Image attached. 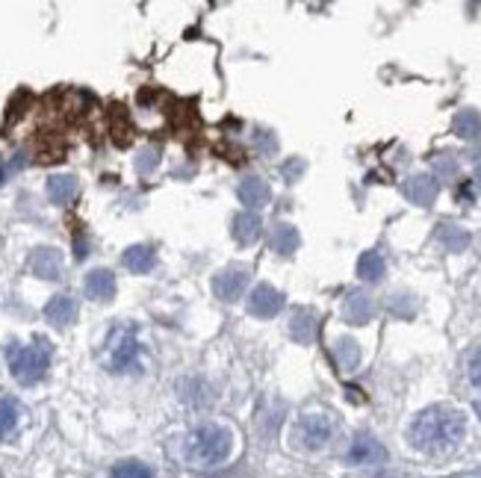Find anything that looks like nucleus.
<instances>
[{"mask_svg":"<svg viewBox=\"0 0 481 478\" xmlns=\"http://www.w3.org/2000/svg\"><path fill=\"white\" fill-rule=\"evenodd\" d=\"M469 381H473V387H478V390H481V348L476 352L473 363H469Z\"/></svg>","mask_w":481,"mask_h":478,"instance_id":"obj_27","label":"nucleus"},{"mask_svg":"<svg viewBox=\"0 0 481 478\" xmlns=\"http://www.w3.org/2000/svg\"><path fill=\"white\" fill-rule=\"evenodd\" d=\"M405 192H408V198L416 201V204H431V201L437 198V183L431 178H413L408 180Z\"/></svg>","mask_w":481,"mask_h":478,"instance_id":"obj_16","label":"nucleus"},{"mask_svg":"<svg viewBox=\"0 0 481 478\" xmlns=\"http://www.w3.org/2000/svg\"><path fill=\"white\" fill-rule=\"evenodd\" d=\"M113 478H154V473L139 461H124L113 470Z\"/></svg>","mask_w":481,"mask_h":478,"instance_id":"obj_24","label":"nucleus"},{"mask_svg":"<svg viewBox=\"0 0 481 478\" xmlns=\"http://www.w3.org/2000/svg\"><path fill=\"white\" fill-rule=\"evenodd\" d=\"M467 434V419L464 413L455 408H443V404H434V408L422 410L420 417L411 422L408 440L413 449L420 452H449L455 449Z\"/></svg>","mask_w":481,"mask_h":478,"instance_id":"obj_1","label":"nucleus"},{"mask_svg":"<svg viewBox=\"0 0 481 478\" xmlns=\"http://www.w3.org/2000/svg\"><path fill=\"white\" fill-rule=\"evenodd\" d=\"M86 296L92 301H109L116 296V275L107 269H95L86 275Z\"/></svg>","mask_w":481,"mask_h":478,"instance_id":"obj_11","label":"nucleus"},{"mask_svg":"<svg viewBox=\"0 0 481 478\" xmlns=\"http://www.w3.org/2000/svg\"><path fill=\"white\" fill-rule=\"evenodd\" d=\"M476 410H478V417H481V402H478V404H476Z\"/></svg>","mask_w":481,"mask_h":478,"instance_id":"obj_29","label":"nucleus"},{"mask_svg":"<svg viewBox=\"0 0 481 478\" xmlns=\"http://www.w3.org/2000/svg\"><path fill=\"white\" fill-rule=\"evenodd\" d=\"M284 310V296L272 287H257L252 296H248V314L257 319H272Z\"/></svg>","mask_w":481,"mask_h":478,"instance_id":"obj_7","label":"nucleus"},{"mask_svg":"<svg viewBox=\"0 0 481 478\" xmlns=\"http://www.w3.org/2000/svg\"><path fill=\"white\" fill-rule=\"evenodd\" d=\"M18 426V404L12 399H0V440H6Z\"/></svg>","mask_w":481,"mask_h":478,"instance_id":"obj_21","label":"nucleus"},{"mask_svg":"<svg viewBox=\"0 0 481 478\" xmlns=\"http://www.w3.org/2000/svg\"><path fill=\"white\" fill-rule=\"evenodd\" d=\"M272 248L277 254H293L299 248V231L293 225H277L272 234Z\"/></svg>","mask_w":481,"mask_h":478,"instance_id":"obj_18","label":"nucleus"},{"mask_svg":"<svg viewBox=\"0 0 481 478\" xmlns=\"http://www.w3.org/2000/svg\"><path fill=\"white\" fill-rule=\"evenodd\" d=\"M30 272L42 281L62 278V254L57 248H36L30 254Z\"/></svg>","mask_w":481,"mask_h":478,"instance_id":"obj_9","label":"nucleus"},{"mask_svg":"<svg viewBox=\"0 0 481 478\" xmlns=\"http://www.w3.org/2000/svg\"><path fill=\"white\" fill-rule=\"evenodd\" d=\"M24 163H27L24 154H15V157L9 160V163H0V187H4V183H6L9 178H12L15 171H21V169H24Z\"/></svg>","mask_w":481,"mask_h":478,"instance_id":"obj_26","label":"nucleus"},{"mask_svg":"<svg viewBox=\"0 0 481 478\" xmlns=\"http://www.w3.org/2000/svg\"><path fill=\"white\" fill-rule=\"evenodd\" d=\"M48 198L60 207L71 204L77 198V178L74 174H53L48 180Z\"/></svg>","mask_w":481,"mask_h":478,"instance_id":"obj_14","label":"nucleus"},{"mask_svg":"<svg viewBox=\"0 0 481 478\" xmlns=\"http://www.w3.org/2000/svg\"><path fill=\"white\" fill-rule=\"evenodd\" d=\"M6 361H9V372H12V378L18 384H24V387H30V384H39L44 375H48L51 346L44 337L33 339L30 346L12 343L6 348Z\"/></svg>","mask_w":481,"mask_h":478,"instance_id":"obj_2","label":"nucleus"},{"mask_svg":"<svg viewBox=\"0 0 481 478\" xmlns=\"http://www.w3.org/2000/svg\"><path fill=\"white\" fill-rule=\"evenodd\" d=\"M156 163H160V154H156V148H145L142 154H139L136 169H139V174H151L156 169Z\"/></svg>","mask_w":481,"mask_h":478,"instance_id":"obj_25","label":"nucleus"},{"mask_svg":"<svg viewBox=\"0 0 481 478\" xmlns=\"http://www.w3.org/2000/svg\"><path fill=\"white\" fill-rule=\"evenodd\" d=\"M334 357H337V363L343 366V370H355V366H357V357H360L357 343H351V339H343V343H337Z\"/></svg>","mask_w":481,"mask_h":478,"instance_id":"obj_23","label":"nucleus"},{"mask_svg":"<svg viewBox=\"0 0 481 478\" xmlns=\"http://www.w3.org/2000/svg\"><path fill=\"white\" fill-rule=\"evenodd\" d=\"M189 461L198 466H219L234 452V434L221 426H201L189 437Z\"/></svg>","mask_w":481,"mask_h":478,"instance_id":"obj_3","label":"nucleus"},{"mask_svg":"<svg viewBox=\"0 0 481 478\" xmlns=\"http://www.w3.org/2000/svg\"><path fill=\"white\" fill-rule=\"evenodd\" d=\"M290 334L299 339V343H310V339L317 337V319L301 310V314H295L290 319Z\"/></svg>","mask_w":481,"mask_h":478,"instance_id":"obj_19","label":"nucleus"},{"mask_svg":"<svg viewBox=\"0 0 481 478\" xmlns=\"http://www.w3.org/2000/svg\"><path fill=\"white\" fill-rule=\"evenodd\" d=\"M334 434V422H331L325 413H308V417L299 419L295 426V440L304 449H322Z\"/></svg>","mask_w":481,"mask_h":478,"instance_id":"obj_4","label":"nucleus"},{"mask_svg":"<svg viewBox=\"0 0 481 478\" xmlns=\"http://www.w3.org/2000/svg\"><path fill=\"white\" fill-rule=\"evenodd\" d=\"M239 201H243V204L248 207V213L269 204V187H266V180L245 178L243 183H239Z\"/></svg>","mask_w":481,"mask_h":478,"instance_id":"obj_12","label":"nucleus"},{"mask_svg":"<svg viewBox=\"0 0 481 478\" xmlns=\"http://www.w3.org/2000/svg\"><path fill=\"white\" fill-rule=\"evenodd\" d=\"M384 257L378 254V251H366L364 257L357 260V275L364 281H381V275H384Z\"/></svg>","mask_w":481,"mask_h":478,"instance_id":"obj_17","label":"nucleus"},{"mask_svg":"<svg viewBox=\"0 0 481 478\" xmlns=\"http://www.w3.org/2000/svg\"><path fill=\"white\" fill-rule=\"evenodd\" d=\"M384 446L378 443L375 437H366V434H360L355 437V443L349 446V464H355V466H375V464H384Z\"/></svg>","mask_w":481,"mask_h":478,"instance_id":"obj_8","label":"nucleus"},{"mask_svg":"<svg viewBox=\"0 0 481 478\" xmlns=\"http://www.w3.org/2000/svg\"><path fill=\"white\" fill-rule=\"evenodd\" d=\"M248 283V269L243 266H228V269H221L216 278H212V292L221 299V301H236L243 296Z\"/></svg>","mask_w":481,"mask_h":478,"instance_id":"obj_6","label":"nucleus"},{"mask_svg":"<svg viewBox=\"0 0 481 478\" xmlns=\"http://www.w3.org/2000/svg\"><path fill=\"white\" fill-rule=\"evenodd\" d=\"M122 263H124V269H131L133 275H148L154 269L156 254H154L151 245H131L122 254Z\"/></svg>","mask_w":481,"mask_h":478,"instance_id":"obj_13","label":"nucleus"},{"mask_svg":"<svg viewBox=\"0 0 481 478\" xmlns=\"http://www.w3.org/2000/svg\"><path fill=\"white\" fill-rule=\"evenodd\" d=\"M263 234V222L257 213H239L234 219V239L239 245H252Z\"/></svg>","mask_w":481,"mask_h":478,"instance_id":"obj_15","label":"nucleus"},{"mask_svg":"<svg viewBox=\"0 0 481 478\" xmlns=\"http://www.w3.org/2000/svg\"><path fill=\"white\" fill-rule=\"evenodd\" d=\"M136 355H139V343H136L133 331L118 328L113 339H109V366H113L116 372L131 370L136 363Z\"/></svg>","mask_w":481,"mask_h":478,"instance_id":"obj_5","label":"nucleus"},{"mask_svg":"<svg viewBox=\"0 0 481 478\" xmlns=\"http://www.w3.org/2000/svg\"><path fill=\"white\" fill-rule=\"evenodd\" d=\"M476 183H478V189H481V169L476 171Z\"/></svg>","mask_w":481,"mask_h":478,"instance_id":"obj_28","label":"nucleus"},{"mask_svg":"<svg viewBox=\"0 0 481 478\" xmlns=\"http://www.w3.org/2000/svg\"><path fill=\"white\" fill-rule=\"evenodd\" d=\"M44 319L57 328H68L74 319H77V301L71 296H53L48 305H44Z\"/></svg>","mask_w":481,"mask_h":478,"instance_id":"obj_10","label":"nucleus"},{"mask_svg":"<svg viewBox=\"0 0 481 478\" xmlns=\"http://www.w3.org/2000/svg\"><path fill=\"white\" fill-rule=\"evenodd\" d=\"M478 131H481V116L473 113V109H464L455 118V133L464 136V139H473V136H478Z\"/></svg>","mask_w":481,"mask_h":478,"instance_id":"obj_22","label":"nucleus"},{"mask_svg":"<svg viewBox=\"0 0 481 478\" xmlns=\"http://www.w3.org/2000/svg\"><path fill=\"white\" fill-rule=\"evenodd\" d=\"M346 316L349 322H355V325H364V322H369V316H373V301H369L366 296H351L346 301Z\"/></svg>","mask_w":481,"mask_h":478,"instance_id":"obj_20","label":"nucleus"}]
</instances>
